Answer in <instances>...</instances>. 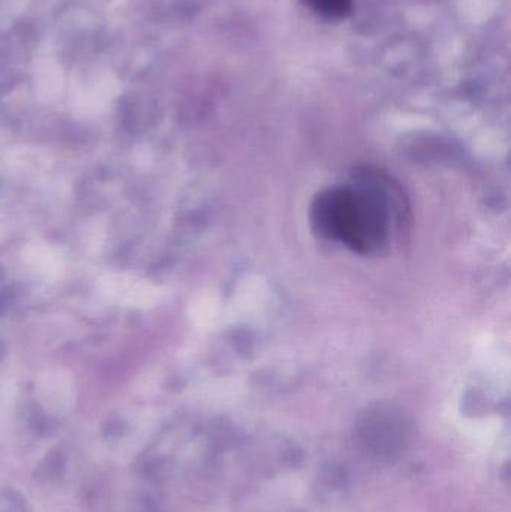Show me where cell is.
<instances>
[{"instance_id":"obj_1","label":"cell","mask_w":511,"mask_h":512,"mask_svg":"<svg viewBox=\"0 0 511 512\" xmlns=\"http://www.w3.org/2000/svg\"><path fill=\"white\" fill-rule=\"evenodd\" d=\"M315 231L360 255H377L392 245L404 222L401 192L380 173H357L327 188L311 207Z\"/></svg>"},{"instance_id":"obj_2","label":"cell","mask_w":511,"mask_h":512,"mask_svg":"<svg viewBox=\"0 0 511 512\" xmlns=\"http://www.w3.org/2000/svg\"><path fill=\"white\" fill-rule=\"evenodd\" d=\"M413 429L401 412L372 409L357 424V439L363 451L381 462H395L407 453Z\"/></svg>"},{"instance_id":"obj_3","label":"cell","mask_w":511,"mask_h":512,"mask_svg":"<svg viewBox=\"0 0 511 512\" xmlns=\"http://www.w3.org/2000/svg\"><path fill=\"white\" fill-rule=\"evenodd\" d=\"M315 15L329 21L347 18L353 11V0H302Z\"/></svg>"}]
</instances>
